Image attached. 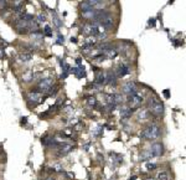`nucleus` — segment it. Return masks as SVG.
Here are the masks:
<instances>
[{"label": "nucleus", "mask_w": 186, "mask_h": 180, "mask_svg": "<svg viewBox=\"0 0 186 180\" xmlns=\"http://www.w3.org/2000/svg\"><path fill=\"white\" fill-rule=\"evenodd\" d=\"M140 137L143 139H148V140H156L161 137V128L155 123H151L146 126L145 128L142 131Z\"/></svg>", "instance_id": "1"}, {"label": "nucleus", "mask_w": 186, "mask_h": 180, "mask_svg": "<svg viewBox=\"0 0 186 180\" xmlns=\"http://www.w3.org/2000/svg\"><path fill=\"white\" fill-rule=\"evenodd\" d=\"M148 107H149V111H150L151 114H154V116H161L162 113H164V106L162 103L160 102L159 99L156 98V97H150L148 101Z\"/></svg>", "instance_id": "2"}, {"label": "nucleus", "mask_w": 186, "mask_h": 180, "mask_svg": "<svg viewBox=\"0 0 186 180\" xmlns=\"http://www.w3.org/2000/svg\"><path fill=\"white\" fill-rule=\"evenodd\" d=\"M128 101H129V103H130V108H138V107H140L142 103H143V96L142 95H139L138 92L137 93H133V95H130L128 96Z\"/></svg>", "instance_id": "3"}, {"label": "nucleus", "mask_w": 186, "mask_h": 180, "mask_svg": "<svg viewBox=\"0 0 186 180\" xmlns=\"http://www.w3.org/2000/svg\"><path fill=\"white\" fill-rule=\"evenodd\" d=\"M149 152H150L151 156H161L164 154V145H162V143H160V142H154L151 144Z\"/></svg>", "instance_id": "4"}, {"label": "nucleus", "mask_w": 186, "mask_h": 180, "mask_svg": "<svg viewBox=\"0 0 186 180\" xmlns=\"http://www.w3.org/2000/svg\"><path fill=\"white\" fill-rule=\"evenodd\" d=\"M123 93L125 95H133V93H137V85L134 81H128L125 82V83L123 85Z\"/></svg>", "instance_id": "5"}, {"label": "nucleus", "mask_w": 186, "mask_h": 180, "mask_svg": "<svg viewBox=\"0 0 186 180\" xmlns=\"http://www.w3.org/2000/svg\"><path fill=\"white\" fill-rule=\"evenodd\" d=\"M52 85H53V80H52V78H44V80L40 81L39 88L42 92H46V91H50V88L52 87Z\"/></svg>", "instance_id": "6"}, {"label": "nucleus", "mask_w": 186, "mask_h": 180, "mask_svg": "<svg viewBox=\"0 0 186 180\" xmlns=\"http://www.w3.org/2000/svg\"><path fill=\"white\" fill-rule=\"evenodd\" d=\"M150 117H151V113L149 109H140V111H138V113H137V118H138V121H140V122H146L150 119Z\"/></svg>", "instance_id": "7"}, {"label": "nucleus", "mask_w": 186, "mask_h": 180, "mask_svg": "<svg viewBox=\"0 0 186 180\" xmlns=\"http://www.w3.org/2000/svg\"><path fill=\"white\" fill-rule=\"evenodd\" d=\"M114 72H115V75H117L118 77H124L125 75H128L130 71H129L128 65H120V66L117 68V71H114Z\"/></svg>", "instance_id": "8"}, {"label": "nucleus", "mask_w": 186, "mask_h": 180, "mask_svg": "<svg viewBox=\"0 0 186 180\" xmlns=\"http://www.w3.org/2000/svg\"><path fill=\"white\" fill-rule=\"evenodd\" d=\"M58 155L60 156H63V155H67L68 153H71V152L73 150V147L71 144H62L61 147H60L58 149Z\"/></svg>", "instance_id": "9"}, {"label": "nucleus", "mask_w": 186, "mask_h": 180, "mask_svg": "<svg viewBox=\"0 0 186 180\" xmlns=\"http://www.w3.org/2000/svg\"><path fill=\"white\" fill-rule=\"evenodd\" d=\"M133 114V108H130V107H122L120 108V117L124 118V119H128L130 118V116Z\"/></svg>", "instance_id": "10"}, {"label": "nucleus", "mask_w": 186, "mask_h": 180, "mask_svg": "<svg viewBox=\"0 0 186 180\" xmlns=\"http://www.w3.org/2000/svg\"><path fill=\"white\" fill-rule=\"evenodd\" d=\"M31 58H32V55L30 52H21V54H19V60L22 62H29L31 61Z\"/></svg>", "instance_id": "11"}, {"label": "nucleus", "mask_w": 186, "mask_h": 180, "mask_svg": "<svg viewBox=\"0 0 186 180\" xmlns=\"http://www.w3.org/2000/svg\"><path fill=\"white\" fill-rule=\"evenodd\" d=\"M29 99L30 101H40L41 99V92L40 91H31V92H29Z\"/></svg>", "instance_id": "12"}, {"label": "nucleus", "mask_w": 186, "mask_h": 180, "mask_svg": "<svg viewBox=\"0 0 186 180\" xmlns=\"http://www.w3.org/2000/svg\"><path fill=\"white\" fill-rule=\"evenodd\" d=\"M156 180H170V175L166 170H161L156 174Z\"/></svg>", "instance_id": "13"}, {"label": "nucleus", "mask_w": 186, "mask_h": 180, "mask_svg": "<svg viewBox=\"0 0 186 180\" xmlns=\"http://www.w3.org/2000/svg\"><path fill=\"white\" fill-rule=\"evenodd\" d=\"M105 82V73L104 72H98L96 76V83L97 85H103Z\"/></svg>", "instance_id": "14"}, {"label": "nucleus", "mask_w": 186, "mask_h": 180, "mask_svg": "<svg viewBox=\"0 0 186 180\" xmlns=\"http://www.w3.org/2000/svg\"><path fill=\"white\" fill-rule=\"evenodd\" d=\"M94 15H96V10H93V9L82 13V17H85V19H91L92 20V19H94Z\"/></svg>", "instance_id": "15"}, {"label": "nucleus", "mask_w": 186, "mask_h": 180, "mask_svg": "<svg viewBox=\"0 0 186 180\" xmlns=\"http://www.w3.org/2000/svg\"><path fill=\"white\" fill-rule=\"evenodd\" d=\"M104 54V57L105 58H114L115 56H117V51L115 50H107V51H103Z\"/></svg>", "instance_id": "16"}, {"label": "nucleus", "mask_w": 186, "mask_h": 180, "mask_svg": "<svg viewBox=\"0 0 186 180\" xmlns=\"http://www.w3.org/2000/svg\"><path fill=\"white\" fill-rule=\"evenodd\" d=\"M99 24H102V26H103V27H107V29H109V27L113 26V20H112L110 17H108V19H104V20L99 21Z\"/></svg>", "instance_id": "17"}, {"label": "nucleus", "mask_w": 186, "mask_h": 180, "mask_svg": "<svg viewBox=\"0 0 186 180\" xmlns=\"http://www.w3.org/2000/svg\"><path fill=\"white\" fill-rule=\"evenodd\" d=\"M80 6H81V9H82V11H87V10H91V9H93V8L90 5V4L86 3V1H82Z\"/></svg>", "instance_id": "18"}, {"label": "nucleus", "mask_w": 186, "mask_h": 180, "mask_svg": "<svg viewBox=\"0 0 186 180\" xmlns=\"http://www.w3.org/2000/svg\"><path fill=\"white\" fill-rule=\"evenodd\" d=\"M87 104L91 106V107H94V106L97 104V99L94 98V97H88L87 98Z\"/></svg>", "instance_id": "19"}, {"label": "nucleus", "mask_w": 186, "mask_h": 180, "mask_svg": "<svg viewBox=\"0 0 186 180\" xmlns=\"http://www.w3.org/2000/svg\"><path fill=\"white\" fill-rule=\"evenodd\" d=\"M146 170L148 172H153V170H155L156 168H158V165L156 164H154V163H146Z\"/></svg>", "instance_id": "20"}, {"label": "nucleus", "mask_w": 186, "mask_h": 180, "mask_svg": "<svg viewBox=\"0 0 186 180\" xmlns=\"http://www.w3.org/2000/svg\"><path fill=\"white\" fill-rule=\"evenodd\" d=\"M99 49L102 50V52H103V51H107V50H110L112 49V45L110 44H101L99 45Z\"/></svg>", "instance_id": "21"}, {"label": "nucleus", "mask_w": 186, "mask_h": 180, "mask_svg": "<svg viewBox=\"0 0 186 180\" xmlns=\"http://www.w3.org/2000/svg\"><path fill=\"white\" fill-rule=\"evenodd\" d=\"M85 1L88 3V4H90V5L93 8V6H97V5H98L102 0H85Z\"/></svg>", "instance_id": "22"}, {"label": "nucleus", "mask_w": 186, "mask_h": 180, "mask_svg": "<svg viewBox=\"0 0 186 180\" xmlns=\"http://www.w3.org/2000/svg\"><path fill=\"white\" fill-rule=\"evenodd\" d=\"M82 31L85 34H91V24H86L82 26Z\"/></svg>", "instance_id": "23"}, {"label": "nucleus", "mask_w": 186, "mask_h": 180, "mask_svg": "<svg viewBox=\"0 0 186 180\" xmlns=\"http://www.w3.org/2000/svg\"><path fill=\"white\" fill-rule=\"evenodd\" d=\"M32 77H34V75H32V72H29L27 75H25V76H24V80H25V82H29V81H31V80H32Z\"/></svg>", "instance_id": "24"}, {"label": "nucleus", "mask_w": 186, "mask_h": 180, "mask_svg": "<svg viewBox=\"0 0 186 180\" xmlns=\"http://www.w3.org/2000/svg\"><path fill=\"white\" fill-rule=\"evenodd\" d=\"M51 169H55L53 172H61L62 167H61V165H58V164H55V165H52V167H51Z\"/></svg>", "instance_id": "25"}, {"label": "nucleus", "mask_w": 186, "mask_h": 180, "mask_svg": "<svg viewBox=\"0 0 186 180\" xmlns=\"http://www.w3.org/2000/svg\"><path fill=\"white\" fill-rule=\"evenodd\" d=\"M41 21H45V16L42 14H40V15L37 16V22H41Z\"/></svg>", "instance_id": "26"}, {"label": "nucleus", "mask_w": 186, "mask_h": 180, "mask_svg": "<svg viewBox=\"0 0 186 180\" xmlns=\"http://www.w3.org/2000/svg\"><path fill=\"white\" fill-rule=\"evenodd\" d=\"M3 8H6V1L5 0H0V9Z\"/></svg>", "instance_id": "27"}, {"label": "nucleus", "mask_w": 186, "mask_h": 180, "mask_svg": "<svg viewBox=\"0 0 186 180\" xmlns=\"http://www.w3.org/2000/svg\"><path fill=\"white\" fill-rule=\"evenodd\" d=\"M45 31H46V35H47V36H51V35H52V34H51V29H50V26H46L45 27Z\"/></svg>", "instance_id": "28"}, {"label": "nucleus", "mask_w": 186, "mask_h": 180, "mask_svg": "<svg viewBox=\"0 0 186 180\" xmlns=\"http://www.w3.org/2000/svg\"><path fill=\"white\" fill-rule=\"evenodd\" d=\"M4 57V50L0 47V58H3Z\"/></svg>", "instance_id": "29"}, {"label": "nucleus", "mask_w": 186, "mask_h": 180, "mask_svg": "<svg viewBox=\"0 0 186 180\" xmlns=\"http://www.w3.org/2000/svg\"><path fill=\"white\" fill-rule=\"evenodd\" d=\"M164 96L166 97V98H169V91H167V90L164 91Z\"/></svg>", "instance_id": "30"}, {"label": "nucleus", "mask_w": 186, "mask_h": 180, "mask_svg": "<svg viewBox=\"0 0 186 180\" xmlns=\"http://www.w3.org/2000/svg\"><path fill=\"white\" fill-rule=\"evenodd\" d=\"M22 123H24V124L26 123V118H25V117H24V118H21V124H22Z\"/></svg>", "instance_id": "31"}, {"label": "nucleus", "mask_w": 186, "mask_h": 180, "mask_svg": "<svg viewBox=\"0 0 186 180\" xmlns=\"http://www.w3.org/2000/svg\"><path fill=\"white\" fill-rule=\"evenodd\" d=\"M137 179V177H133V178H130V180H135Z\"/></svg>", "instance_id": "32"}, {"label": "nucleus", "mask_w": 186, "mask_h": 180, "mask_svg": "<svg viewBox=\"0 0 186 180\" xmlns=\"http://www.w3.org/2000/svg\"><path fill=\"white\" fill-rule=\"evenodd\" d=\"M47 180H55V179H53V178H49Z\"/></svg>", "instance_id": "33"}, {"label": "nucleus", "mask_w": 186, "mask_h": 180, "mask_svg": "<svg viewBox=\"0 0 186 180\" xmlns=\"http://www.w3.org/2000/svg\"><path fill=\"white\" fill-rule=\"evenodd\" d=\"M146 180H155V179H151V178H149V179H146Z\"/></svg>", "instance_id": "34"}]
</instances>
